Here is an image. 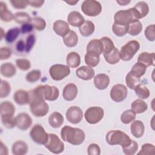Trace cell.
<instances>
[{
	"instance_id": "obj_7",
	"label": "cell",
	"mask_w": 155,
	"mask_h": 155,
	"mask_svg": "<svg viewBox=\"0 0 155 155\" xmlns=\"http://www.w3.org/2000/svg\"><path fill=\"white\" fill-rule=\"evenodd\" d=\"M30 135L31 139L39 145H45L48 139V134L40 124H36L32 127Z\"/></svg>"
},
{
	"instance_id": "obj_31",
	"label": "cell",
	"mask_w": 155,
	"mask_h": 155,
	"mask_svg": "<svg viewBox=\"0 0 155 155\" xmlns=\"http://www.w3.org/2000/svg\"><path fill=\"white\" fill-rule=\"evenodd\" d=\"M95 30V26L91 21H85L79 27V31L81 34L85 37L91 35Z\"/></svg>"
},
{
	"instance_id": "obj_61",
	"label": "cell",
	"mask_w": 155,
	"mask_h": 155,
	"mask_svg": "<svg viewBox=\"0 0 155 155\" xmlns=\"http://www.w3.org/2000/svg\"><path fill=\"white\" fill-rule=\"evenodd\" d=\"M131 1H117V2L120 5H127Z\"/></svg>"
},
{
	"instance_id": "obj_21",
	"label": "cell",
	"mask_w": 155,
	"mask_h": 155,
	"mask_svg": "<svg viewBox=\"0 0 155 155\" xmlns=\"http://www.w3.org/2000/svg\"><path fill=\"white\" fill-rule=\"evenodd\" d=\"M67 21L73 27H80L85 21L84 16L77 11L71 12L67 16Z\"/></svg>"
},
{
	"instance_id": "obj_23",
	"label": "cell",
	"mask_w": 155,
	"mask_h": 155,
	"mask_svg": "<svg viewBox=\"0 0 155 155\" xmlns=\"http://www.w3.org/2000/svg\"><path fill=\"white\" fill-rule=\"evenodd\" d=\"M130 130L133 136L136 138L141 137L145 131V127L143 122L139 120L133 121L131 124Z\"/></svg>"
},
{
	"instance_id": "obj_12",
	"label": "cell",
	"mask_w": 155,
	"mask_h": 155,
	"mask_svg": "<svg viewBox=\"0 0 155 155\" xmlns=\"http://www.w3.org/2000/svg\"><path fill=\"white\" fill-rule=\"evenodd\" d=\"M110 95L113 101L121 102L124 101L127 96V88L123 84H116L111 88Z\"/></svg>"
},
{
	"instance_id": "obj_38",
	"label": "cell",
	"mask_w": 155,
	"mask_h": 155,
	"mask_svg": "<svg viewBox=\"0 0 155 155\" xmlns=\"http://www.w3.org/2000/svg\"><path fill=\"white\" fill-rule=\"evenodd\" d=\"M100 61V55L94 53H87L85 55V62L90 67L97 66Z\"/></svg>"
},
{
	"instance_id": "obj_13",
	"label": "cell",
	"mask_w": 155,
	"mask_h": 155,
	"mask_svg": "<svg viewBox=\"0 0 155 155\" xmlns=\"http://www.w3.org/2000/svg\"><path fill=\"white\" fill-rule=\"evenodd\" d=\"M65 116L69 122L73 124H77L82 120L83 113L79 107L71 106L67 110Z\"/></svg>"
},
{
	"instance_id": "obj_56",
	"label": "cell",
	"mask_w": 155,
	"mask_h": 155,
	"mask_svg": "<svg viewBox=\"0 0 155 155\" xmlns=\"http://www.w3.org/2000/svg\"><path fill=\"white\" fill-rule=\"evenodd\" d=\"M89 155H99L101 154V148L96 143H91L87 149Z\"/></svg>"
},
{
	"instance_id": "obj_51",
	"label": "cell",
	"mask_w": 155,
	"mask_h": 155,
	"mask_svg": "<svg viewBox=\"0 0 155 155\" xmlns=\"http://www.w3.org/2000/svg\"><path fill=\"white\" fill-rule=\"evenodd\" d=\"M17 67L22 71H27L31 67L30 62L26 59H18L16 61Z\"/></svg>"
},
{
	"instance_id": "obj_14",
	"label": "cell",
	"mask_w": 155,
	"mask_h": 155,
	"mask_svg": "<svg viewBox=\"0 0 155 155\" xmlns=\"http://www.w3.org/2000/svg\"><path fill=\"white\" fill-rule=\"evenodd\" d=\"M16 127L21 130H27L32 124L31 117L25 113H21L16 117Z\"/></svg>"
},
{
	"instance_id": "obj_20",
	"label": "cell",
	"mask_w": 155,
	"mask_h": 155,
	"mask_svg": "<svg viewBox=\"0 0 155 155\" xmlns=\"http://www.w3.org/2000/svg\"><path fill=\"white\" fill-rule=\"evenodd\" d=\"M110 84V78L108 75L100 73L94 78V84L95 87L101 90H105L108 87Z\"/></svg>"
},
{
	"instance_id": "obj_40",
	"label": "cell",
	"mask_w": 155,
	"mask_h": 155,
	"mask_svg": "<svg viewBox=\"0 0 155 155\" xmlns=\"http://www.w3.org/2000/svg\"><path fill=\"white\" fill-rule=\"evenodd\" d=\"M147 67L143 64L137 62L133 66L130 72L136 78H140L145 73Z\"/></svg>"
},
{
	"instance_id": "obj_2",
	"label": "cell",
	"mask_w": 155,
	"mask_h": 155,
	"mask_svg": "<svg viewBox=\"0 0 155 155\" xmlns=\"http://www.w3.org/2000/svg\"><path fill=\"white\" fill-rule=\"evenodd\" d=\"M30 93V111L33 116L38 117H41L45 116L48 111L49 107L44 99L36 97L31 90L29 91Z\"/></svg>"
},
{
	"instance_id": "obj_22",
	"label": "cell",
	"mask_w": 155,
	"mask_h": 155,
	"mask_svg": "<svg viewBox=\"0 0 155 155\" xmlns=\"http://www.w3.org/2000/svg\"><path fill=\"white\" fill-rule=\"evenodd\" d=\"M86 51L87 53H94L101 55L103 53V45L101 40H91L87 46Z\"/></svg>"
},
{
	"instance_id": "obj_33",
	"label": "cell",
	"mask_w": 155,
	"mask_h": 155,
	"mask_svg": "<svg viewBox=\"0 0 155 155\" xmlns=\"http://www.w3.org/2000/svg\"><path fill=\"white\" fill-rule=\"evenodd\" d=\"M66 62L69 67L72 68H76L81 64V57L78 53L71 51L67 54Z\"/></svg>"
},
{
	"instance_id": "obj_54",
	"label": "cell",
	"mask_w": 155,
	"mask_h": 155,
	"mask_svg": "<svg viewBox=\"0 0 155 155\" xmlns=\"http://www.w3.org/2000/svg\"><path fill=\"white\" fill-rule=\"evenodd\" d=\"M10 3L12 6L16 9H23L27 7L28 5V1L24 0H11Z\"/></svg>"
},
{
	"instance_id": "obj_27",
	"label": "cell",
	"mask_w": 155,
	"mask_h": 155,
	"mask_svg": "<svg viewBox=\"0 0 155 155\" xmlns=\"http://www.w3.org/2000/svg\"><path fill=\"white\" fill-rule=\"evenodd\" d=\"M1 74L5 78H12L16 73V68L12 62L4 63L1 65Z\"/></svg>"
},
{
	"instance_id": "obj_6",
	"label": "cell",
	"mask_w": 155,
	"mask_h": 155,
	"mask_svg": "<svg viewBox=\"0 0 155 155\" xmlns=\"http://www.w3.org/2000/svg\"><path fill=\"white\" fill-rule=\"evenodd\" d=\"M81 10L88 16H96L102 12L101 3L94 0H85L81 4Z\"/></svg>"
},
{
	"instance_id": "obj_57",
	"label": "cell",
	"mask_w": 155,
	"mask_h": 155,
	"mask_svg": "<svg viewBox=\"0 0 155 155\" xmlns=\"http://www.w3.org/2000/svg\"><path fill=\"white\" fill-rule=\"evenodd\" d=\"M33 29V26L30 22L22 25V26L20 28L21 32L23 34L30 33L31 31H32Z\"/></svg>"
},
{
	"instance_id": "obj_63",
	"label": "cell",
	"mask_w": 155,
	"mask_h": 155,
	"mask_svg": "<svg viewBox=\"0 0 155 155\" xmlns=\"http://www.w3.org/2000/svg\"><path fill=\"white\" fill-rule=\"evenodd\" d=\"M5 33H4V31L3 28H1V40L2 39L4 36H5Z\"/></svg>"
},
{
	"instance_id": "obj_44",
	"label": "cell",
	"mask_w": 155,
	"mask_h": 155,
	"mask_svg": "<svg viewBox=\"0 0 155 155\" xmlns=\"http://www.w3.org/2000/svg\"><path fill=\"white\" fill-rule=\"evenodd\" d=\"M30 23L33 25V28L38 31H42L46 27L45 21L41 17H34L31 18Z\"/></svg>"
},
{
	"instance_id": "obj_29",
	"label": "cell",
	"mask_w": 155,
	"mask_h": 155,
	"mask_svg": "<svg viewBox=\"0 0 155 155\" xmlns=\"http://www.w3.org/2000/svg\"><path fill=\"white\" fill-rule=\"evenodd\" d=\"M0 18L1 21L6 22H11L14 19V15L7 8L5 3L0 2Z\"/></svg>"
},
{
	"instance_id": "obj_24",
	"label": "cell",
	"mask_w": 155,
	"mask_h": 155,
	"mask_svg": "<svg viewBox=\"0 0 155 155\" xmlns=\"http://www.w3.org/2000/svg\"><path fill=\"white\" fill-rule=\"evenodd\" d=\"M154 58L155 54L154 53H148V52H142L141 53L138 58L137 62L141 63L145 65L147 67L154 65Z\"/></svg>"
},
{
	"instance_id": "obj_45",
	"label": "cell",
	"mask_w": 155,
	"mask_h": 155,
	"mask_svg": "<svg viewBox=\"0 0 155 155\" xmlns=\"http://www.w3.org/2000/svg\"><path fill=\"white\" fill-rule=\"evenodd\" d=\"M101 41L103 45V53L105 54L110 52L115 47L112 40L107 36L102 37L101 38Z\"/></svg>"
},
{
	"instance_id": "obj_52",
	"label": "cell",
	"mask_w": 155,
	"mask_h": 155,
	"mask_svg": "<svg viewBox=\"0 0 155 155\" xmlns=\"http://www.w3.org/2000/svg\"><path fill=\"white\" fill-rule=\"evenodd\" d=\"M155 25L151 24L147 27L145 30V36L146 38L150 41H154L155 39Z\"/></svg>"
},
{
	"instance_id": "obj_8",
	"label": "cell",
	"mask_w": 155,
	"mask_h": 155,
	"mask_svg": "<svg viewBox=\"0 0 155 155\" xmlns=\"http://www.w3.org/2000/svg\"><path fill=\"white\" fill-rule=\"evenodd\" d=\"M45 147L52 153L60 154L64 150V144L59 137L53 133L48 134V139Z\"/></svg>"
},
{
	"instance_id": "obj_16",
	"label": "cell",
	"mask_w": 155,
	"mask_h": 155,
	"mask_svg": "<svg viewBox=\"0 0 155 155\" xmlns=\"http://www.w3.org/2000/svg\"><path fill=\"white\" fill-rule=\"evenodd\" d=\"M78 90L77 86L73 83L67 84L63 89L62 96L67 101H72L77 96Z\"/></svg>"
},
{
	"instance_id": "obj_5",
	"label": "cell",
	"mask_w": 155,
	"mask_h": 155,
	"mask_svg": "<svg viewBox=\"0 0 155 155\" xmlns=\"http://www.w3.org/2000/svg\"><path fill=\"white\" fill-rule=\"evenodd\" d=\"M140 48L139 42L136 40L128 42L120 49L119 51L120 58L124 61L131 60Z\"/></svg>"
},
{
	"instance_id": "obj_34",
	"label": "cell",
	"mask_w": 155,
	"mask_h": 155,
	"mask_svg": "<svg viewBox=\"0 0 155 155\" xmlns=\"http://www.w3.org/2000/svg\"><path fill=\"white\" fill-rule=\"evenodd\" d=\"M131 108L136 113H144L148 109V105L145 102L141 99H136L131 104Z\"/></svg>"
},
{
	"instance_id": "obj_59",
	"label": "cell",
	"mask_w": 155,
	"mask_h": 155,
	"mask_svg": "<svg viewBox=\"0 0 155 155\" xmlns=\"http://www.w3.org/2000/svg\"><path fill=\"white\" fill-rule=\"evenodd\" d=\"M44 3V1H38V0H34V1H28V4L33 7L39 8L42 7L43 4Z\"/></svg>"
},
{
	"instance_id": "obj_48",
	"label": "cell",
	"mask_w": 155,
	"mask_h": 155,
	"mask_svg": "<svg viewBox=\"0 0 155 155\" xmlns=\"http://www.w3.org/2000/svg\"><path fill=\"white\" fill-rule=\"evenodd\" d=\"M41 77V72L39 70H33L28 72L26 75V80L28 82L34 83L40 79Z\"/></svg>"
},
{
	"instance_id": "obj_35",
	"label": "cell",
	"mask_w": 155,
	"mask_h": 155,
	"mask_svg": "<svg viewBox=\"0 0 155 155\" xmlns=\"http://www.w3.org/2000/svg\"><path fill=\"white\" fill-rule=\"evenodd\" d=\"M142 23L136 19L129 24L128 33L131 36H137L142 31Z\"/></svg>"
},
{
	"instance_id": "obj_1",
	"label": "cell",
	"mask_w": 155,
	"mask_h": 155,
	"mask_svg": "<svg viewBox=\"0 0 155 155\" xmlns=\"http://www.w3.org/2000/svg\"><path fill=\"white\" fill-rule=\"evenodd\" d=\"M61 137L65 142L73 145H79L84 142L85 134L84 131L80 128L65 125L61 129Z\"/></svg>"
},
{
	"instance_id": "obj_62",
	"label": "cell",
	"mask_w": 155,
	"mask_h": 155,
	"mask_svg": "<svg viewBox=\"0 0 155 155\" xmlns=\"http://www.w3.org/2000/svg\"><path fill=\"white\" fill-rule=\"evenodd\" d=\"M78 1H65L67 3H68V4H69L70 5H74L77 2H78Z\"/></svg>"
},
{
	"instance_id": "obj_60",
	"label": "cell",
	"mask_w": 155,
	"mask_h": 155,
	"mask_svg": "<svg viewBox=\"0 0 155 155\" xmlns=\"http://www.w3.org/2000/svg\"><path fill=\"white\" fill-rule=\"evenodd\" d=\"M0 154L2 155H7L8 154V148L4 145L2 141H1V148H0Z\"/></svg>"
},
{
	"instance_id": "obj_3",
	"label": "cell",
	"mask_w": 155,
	"mask_h": 155,
	"mask_svg": "<svg viewBox=\"0 0 155 155\" xmlns=\"http://www.w3.org/2000/svg\"><path fill=\"white\" fill-rule=\"evenodd\" d=\"M31 91L36 97L49 101L56 100L59 96V91L56 87L47 84L38 85Z\"/></svg>"
},
{
	"instance_id": "obj_28",
	"label": "cell",
	"mask_w": 155,
	"mask_h": 155,
	"mask_svg": "<svg viewBox=\"0 0 155 155\" xmlns=\"http://www.w3.org/2000/svg\"><path fill=\"white\" fill-rule=\"evenodd\" d=\"M12 151L14 155H24L28 151V145L22 140H17L13 143Z\"/></svg>"
},
{
	"instance_id": "obj_18",
	"label": "cell",
	"mask_w": 155,
	"mask_h": 155,
	"mask_svg": "<svg viewBox=\"0 0 155 155\" xmlns=\"http://www.w3.org/2000/svg\"><path fill=\"white\" fill-rule=\"evenodd\" d=\"M13 100L19 105H24L30 103V93L24 90H18L13 94Z\"/></svg>"
},
{
	"instance_id": "obj_15",
	"label": "cell",
	"mask_w": 155,
	"mask_h": 155,
	"mask_svg": "<svg viewBox=\"0 0 155 155\" xmlns=\"http://www.w3.org/2000/svg\"><path fill=\"white\" fill-rule=\"evenodd\" d=\"M132 9L135 18L137 20L146 16L149 12L148 5L144 1L138 2Z\"/></svg>"
},
{
	"instance_id": "obj_17",
	"label": "cell",
	"mask_w": 155,
	"mask_h": 155,
	"mask_svg": "<svg viewBox=\"0 0 155 155\" xmlns=\"http://www.w3.org/2000/svg\"><path fill=\"white\" fill-rule=\"evenodd\" d=\"M94 70L89 66H82L76 70V76L81 79L88 81L94 76Z\"/></svg>"
},
{
	"instance_id": "obj_9",
	"label": "cell",
	"mask_w": 155,
	"mask_h": 155,
	"mask_svg": "<svg viewBox=\"0 0 155 155\" xmlns=\"http://www.w3.org/2000/svg\"><path fill=\"white\" fill-rule=\"evenodd\" d=\"M104 116L103 108L99 107L88 108L85 112L84 117L86 121L90 124H96L99 122Z\"/></svg>"
},
{
	"instance_id": "obj_49",
	"label": "cell",
	"mask_w": 155,
	"mask_h": 155,
	"mask_svg": "<svg viewBox=\"0 0 155 155\" xmlns=\"http://www.w3.org/2000/svg\"><path fill=\"white\" fill-rule=\"evenodd\" d=\"M155 154V147L151 143H144L142 145L141 150L137 153L138 155H154Z\"/></svg>"
},
{
	"instance_id": "obj_19",
	"label": "cell",
	"mask_w": 155,
	"mask_h": 155,
	"mask_svg": "<svg viewBox=\"0 0 155 155\" xmlns=\"http://www.w3.org/2000/svg\"><path fill=\"white\" fill-rule=\"evenodd\" d=\"M53 29L58 35L62 37L65 36L70 31L68 23L62 20L56 21L53 24Z\"/></svg>"
},
{
	"instance_id": "obj_58",
	"label": "cell",
	"mask_w": 155,
	"mask_h": 155,
	"mask_svg": "<svg viewBox=\"0 0 155 155\" xmlns=\"http://www.w3.org/2000/svg\"><path fill=\"white\" fill-rule=\"evenodd\" d=\"M16 49L19 53L25 51V43L23 40H19L18 41L16 45Z\"/></svg>"
},
{
	"instance_id": "obj_41",
	"label": "cell",
	"mask_w": 155,
	"mask_h": 155,
	"mask_svg": "<svg viewBox=\"0 0 155 155\" xmlns=\"http://www.w3.org/2000/svg\"><path fill=\"white\" fill-rule=\"evenodd\" d=\"M136 117V113L132 110H127L122 113L120 116V120L122 123L128 124L133 122Z\"/></svg>"
},
{
	"instance_id": "obj_46",
	"label": "cell",
	"mask_w": 155,
	"mask_h": 155,
	"mask_svg": "<svg viewBox=\"0 0 155 155\" xmlns=\"http://www.w3.org/2000/svg\"><path fill=\"white\" fill-rule=\"evenodd\" d=\"M11 86L10 84L4 80L1 81L0 86V97L1 98L7 97L10 93Z\"/></svg>"
},
{
	"instance_id": "obj_32",
	"label": "cell",
	"mask_w": 155,
	"mask_h": 155,
	"mask_svg": "<svg viewBox=\"0 0 155 155\" xmlns=\"http://www.w3.org/2000/svg\"><path fill=\"white\" fill-rule=\"evenodd\" d=\"M63 41L67 47H74L77 45L78 42V35L74 31L70 30V31L63 37Z\"/></svg>"
},
{
	"instance_id": "obj_10",
	"label": "cell",
	"mask_w": 155,
	"mask_h": 155,
	"mask_svg": "<svg viewBox=\"0 0 155 155\" xmlns=\"http://www.w3.org/2000/svg\"><path fill=\"white\" fill-rule=\"evenodd\" d=\"M49 73L52 79L59 81L62 80L70 74V69L67 65L54 64L50 68Z\"/></svg>"
},
{
	"instance_id": "obj_53",
	"label": "cell",
	"mask_w": 155,
	"mask_h": 155,
	"mask_svg": "<svg viewBox=\"0 0 155 155\" xmlns=\"http://www.w3.org/2000/svg\"><path fill=\"white\" fill-rule=\"evenodd\" d=\"M35 42H36V37L33 34H30L27 36L25 41L26 53H28L31 51V50L35 45Z\"/></svg>"
},
{
	"instance_id": "obj_11",
	"label": "cell",
	"mask_w": 155,
	"mask_h": 155,
	"mask_svg": "<svg viewBox=\"0 0 155 155\" xmlns=\"http://www.w3.org/2000/svg\"><path fill=\"white\" fill-rule=\"evenodd\" d=\"M114 23L121 25H129L132 21L136 20L132 8L125 10H119L114 16Z\"/></svg>"
},
{
	"instance_id": "obj_25",
	"label": "cell",
	"mask_w": 155,
	"mask_h": 155,
	"mask_svg": "<svg viewBox=\"0 0 155 155\" xmlns=\"http://www.w3.org/2000/svg\"><path fill=\"white\" fill-rule=\"evenodd\" d=\"M15 112V107L10 101H3L0 104L1 116H13Z\"/></svg>"
},
{
	"instance_id": "obj_36",
	"label": "cell",
	"mask_w": 155,
	"mask_h": 155,
	"mask_svg": "<svg viewBox=\"0 0 155 155\" xmlns=\"http://www.w3.org/2000/svg\"><path fill=\"white\" fill-rule=\"evenodd\" d=\"M21 33V30L18 27H14L9 29L5 35V40L8 43H13L19 36Z\"/></svg>"
},
{
	"instance_id": "obj_30",
	"label": "cell",
	"mask_w": 155,
	"mask_h": 155,
	"mask_svg": "<svg viewBox=\"0 0 155 155\" xmlns=\"http://www.w3.org/2000/svg\"><path fill=\"white\" fill-rule=\"evenodd\" d=\"M104 56L105 61L109 64H116L119 62L120 58L119 55V50L114 47L110 52L104 54Z\"/></svg>"
},
{
	"instance_id": "obj_37",
	"label": "cell",
	"mask_w": 155,
	"mask_h": 155,
	"mask_svg": "<svg viewBox=\"0 0 155 155\" xmlns=\"http://www.w3.org/2000/svg\"><path fill=\"white\" fill-rule=\"evenodd\" d=\"M134 91L138 97L142 99H145L148 98L150 94L148 88L142 84H139L134 88Z\"/></svg>"
},
{
	"instance_id": "obj_47",
	"label": "cell",
	"mask_w": 155,
	"mask_h": 155,
	"mask_svg": "<svg viewBox=\"0 0 155 155\" xmlns=\"http://www.w3.org/2000/svg\"><path fill=\"white\" fill-rule=\"evenodd\" d=\"M123 152L126 155H133L138 150V143L136 141L131 140V143L127 147H123Z\"/></svg>"
},
{
	"instance_id": "obj_39",
	"label": "cell",
	"mask_w": 155,
	"mask_h": 155,
	"mask_svg": "<svg viewBox=\"0 0 155 155\" xmlns=\"http://www.w3.org/2000/svg\"><path fill=\"white\" fill-rule=\"evenodd\" d=\"M14 20L16 22L19 24H24L30 23L31 18L29 15L24 12H19L14 15Z\"/></svg>"
},
{
	"instance_id": "obj_50",
	"label": "cell",
	"mask_w": 155,
	"mask_h": 155,
	"mask_svg": "<svg viewBox=\"0 0 155 155\" xmlns=\"http://www.w3.org/2000/svg\"><path fill=\"white\" fill-rule=\"evenodd\" d=\"M1 120L4 126L7 128H13L16 126V117L12 116H1Z\"/></svg>"
},
{
	"instance_id": "obj_43",
	"label": "cell",
	"mask_w": 155,
	"mask_h": 155,
	"mask_svg": "<svg viewBox=\"0 0 155 155\" xmlns=\"http://www.w3.org/2000/svg\"><path fill=\"white\" fill-rule=\"evenodd\" d=\"M125 82H126L127 87L129 88H130L131 90H134V88L136 87V86L137 85H138L139 84H140V78H136V76L133 75L131 74V73L130 71L126 76Z\"/></svg>"
},
{
	"instance_id": "obj_42",
	"label": "cell",
	"mask_w": 155,
	"mask_h": 155,
	"mask_svg": "<svg viewBox=\"0 0 155 155\" xmlns=\"http://www.w3.org/2000/svg\"><path fill=\"white\" fill-rule=\"evenodd\" d=\"M128 25H121L117 24L114 22L112 26L113 32L115 35L119 37L123 36L128 33Z\"/></svg>"
},
{
	"instance_id": "obj_4",
	"label": "cell",
	"mask_w": 155,
	"mask_h": 155,
	"mask_svg": "<svg viewBox=\"0 0 155 155\" xmlns=\"http://www.w3.org/2000/svg\"><path fill=\"white\" fill-rule=\"evenodd\" d=\"M105 139L109 145H119L122 148L128 146L131 142L130 137L120 130H111L108 131L106 134Z\"/></svg>"
},
{
	"instance_id": "obj_55",
	"label": "cell",
	"mask_w": 155,
	"mask_h": 155,
	"mask_svg": "<svg viewBox=\"0 0 155 155\" xmlns=\"http://www.w3.org/2000/svg\"><path fill=\"white\" fill-rule=\"evenodd\" d=\"M12 50L8 47H1L0 49V59L5 60L11 57Z\"/></svg>"
},
{
	"instance_id": "obj_26",
	"label": "cell",
	"mask_w": 155,
	"mask_h": 155,
	"mask_svg": "<svg viewBox=\"0 0 155 155\" xmlns=\"http://www.w3.org/2000/svg\"><path fill=\"white\" fill-rule=\"evenodd\" d=\"M64 119L63 116L57 111L52 113L48 117V123L50 125L55 128L61 127L64 124Z\"/></svg>"
}]
</instances>
